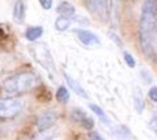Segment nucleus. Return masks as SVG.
Instances as JSON below:
<instances>
[{"mask_svg":"<svg viewBox=\"0 0 157 140\" xmlns=\"http://www.w3.org/2000/svg\"><path fill=\"white\" fill-rule=\"evenodd\" d=\"M148 127H149L151 131H153L155 135L157 136V117L152 118V119L149 120V122H148Z\"/></svg>","mask_w":157,"mask_h":140,"instance_id":"18","label":"nucleus"},{"mask_svg":"<svg viewBox=\"0 0 157 140\" xmlns=\"http://www.w3.org/2000/svg\"><path fill=\"white\" fill-rule=\"evenodd\" d=\"M56 100L59 101V102L62 104H67L68 100H70V93H68V90L66 86H59L58 90H56Z\"/></svg>","mask_w":157,"mask_h":140,"instance_id":"16","label":"nucleus"},{"mask_svg":"<svg viewBox=\"0 0 157 140\" xmlns=\"http://www.w3.org/2000/svg\"><path fill=\"white\" fill-rule=\"evenodd\" d=\"M63 76H64V79H66V81H67L68 86H70V88H71L73 92H75L77 96H80V97H82V98H88V97H89V96H88V93H86V90L82 88V85L78 83L77 80L73 79L71 75H68L67 72H64V74H63Z\"/></svg>","mask_w":157,"mask_h":140,"instance_id":"9","label":"nucleus"},{"mask_svg":"<svg viewBox=\"0 0 157 140\" xmlns=\"http://www.w3.org/2000/svg\"><path fill=\"white\" fill-rule=\"evenodd\" d=\"M75 34L80 40V42L86 47H97L100 46V40L92 32L84 30V29H75Z\"/></svg>","mask_w":157,"mask_h":140,"instance_id":"6","label":"nucleus"},{"mask_svg":"<svg viewBox=\"0 0 157 140\" xmlns=\"http://www.w3.org/2000/svg\"><path fill=\"white\" fill-rule=\"evenodd\" d=\"M42 33H43V28L42 26H30L26 29L25 32V37L28 41L30 42H34L39 40V38L42 37Z\"/></svg>","mask_w":157,"mask_h":140,"instance_id":"13","label":"nucleus"},{"mask_svg":"<svg viewBox=\"0 0 157 140\" xmlns=\"http://www.w3.org/2000/svg\"><path fill=\"white\" fill-rule=\"evenodd\" d=\"M22 102L20 100L8 97L0 98V119H12L21 113Z\"/></svg>","mask_w":157,"mask_h":140,"instance_id":"4","label":"nucleus"},{"mask_svg":"<svg viewBox=\"0 0 157 140\" xmlns=\"http://www.w3.org/2000/svg\"><path fill=\"white\" fill-rule=\"evenodd\" d=\"M134 105H135V109L136 112L141 114L144 112V106H145V102H144V98H143V93L139 88H134Z\"/></svg>","mask_w":157,"mask_h":140,"instance_id":"12","label":"nucleus"},{"mask_svg":"<svg viewBox=\"0 0 157 140\" xmlns=\"http://www.w3.org/2000/svg\"><path fill=\"white\" fill-rule=\"evenodd\" d=\"M8 37V28L6 25H0V41L6 40Z\"/></svg>","mask_w":157,"mask_h":140,"instance_id":"19","label":"nucleus"},{"mask_svg":"<svg viewBox=\"0 0 157 140\" xmlns=\"http://www.w3.org/2000/svg\"><path fill=\"white\" fill-rule=\"evenodd\" d=\"M89 108L92 109V112L94 113L98 118H100L101 122H104V123H106V124L110 123V122H109V118H107V115H106V113L100 108V106H97V105H94V104H90Z\"/></svg>","mask_w":157,"mask_h":140,"instance_id":"14","label":"nucleus"},{"mask_svg":"<svg viewBox=\"0 0 157 140\" xmlns=\"http://www.w3.org/2000/svg\"><path fill=\"white\" fill-rule=\"evenodd\" d=\"M123 56H124V62H126V64L130 67V68H134V67L136 66V62H135V59H134V56H132L130 52H124L123 54Z\"/></svg>","mask_w":157,"mask_h":140,"instance_id":"17","label":"nucleus"},{"mask_svg":"<svg viewBox=\"0 0 157 140\" xmlns=\"http://www.w3.org/2000/svg\"><path fill=\"white\" fill-rule=\"evenodd\" d=\"M56 118L58 117L54 112H45V113L39 114L38 118H37V123H36L37 131L42 132V131H45V130L50 128L52 124L56 122Z\"/></svg>","mask_w":157,"mask_h":140,"instance_id":"7","label":"nucleus"},{"mask_svg":"<svg viewBox=\"0 0 157 140\" xmlns=\"http://www.w3.org/2000/svg\"><path fill=\"white\" fill-rule=\"evenodd\" d=\"M71 25V21H70V18H67V17H58L56 18V21H55V29L59 32H66L68 28H70Z\"/></svg>","mask_w":157,"mask_h":140,"instance_id":"15","label":"nucleus"},{"mask_svg":"<svg viewBox=\"0 0 157 140\" xmlns=\"http://www.w3.org/2000/svg\"><path fill=\"white\" fill-rule=\"evenodd\" d=\"M140 46L144 54L155 59L157 50V0H147L139 22Z\"/></svg>","mask_w":157,"mask_h":140,"instance_id":"1","label":"nucleus"},{"mask_svg":"<svg viewBox=\"0 0 157 140\" xmlns=\"http://www.w3.org/2000/svg\"><path fill=\"white\" fill-rule=\"evenodd\" d=\"M109 36H110V37H111V38H113V40H114L115 42H117V45H118V46H121V43H122V42H121L119 40H118V37H117L115 34H113V33H110Z\"/></svg>","mask_w":157,"mask_h":140,"instance_id":"23","label":"nucleus"},{"mask_svg":"<svg viewBox=\"0 0 157 140\" xmlns=\"http://www.w3.org/2000/svg\"><path fill=\"white\" fill-rule=\"evenodd\" d=\"M89 140H104V138L97 132H90L89 134Z\"/></svg>","mask_w":157,"mask_h":140,"instance_id":"22","label":"nucleus"},{"mask_svg":"<svg viewBox=\"0 0 157 140\" xmlns=\"http://www.w3.org/2000/svg\"><path fill=\"white\" fill-rule=\"evenodd\" d=\"M13 20L18 22V24H22L24 20H25V6H24V2L22 0H16L13 6Z\"/></svg>","mask_w":157,"mask_h":140,"instance_id":"11","label":"nucleus"},{"mask_svg":"<svg viewBox=\"0 0 157 140\" xmlns=\"http://www.w3.org/2000/svg\"><path fill=\"white\" fill-rule=\"evenodd\" d=\"M56 12L60 14L62 17H67V18H71L75 16V12L76 9L73 7V4L70 2H62L59 3V6L56 7Z\"/></svg>","mask_w":157,"mask_h":140,"instance_id":"10","label":"nucleus"},{"mask_svg":"<svg viewBox=\"0 0 157 140\" xmlns=\"http://www.w3.org/2000/svg\"><path fill=\"white\" fill-rule=\"evenodd\" d=\"M89 11L101 20L107 17V0H85Z\"/></svg>","mask_w":157,"mask_h":140,"instance_id":"5","label":"nucleus"},{"mask_svg":"<svg viewBox=\"0 0 157 140\" xmlns=\"http://www.w3.org/2000/svg\"><path fill=\"white\" fill-rule=\"evenodd\" d=\"M30 52H32L34 59H36L47 72H50L51 77H52L54 74H55V66H54V59L51 56L48 46L43 42L34 43V45H32V47H30Z\"/></svg>","mask_w":157,"mask_h":140,"instance_id":"3","label":"nucleus"},{"mask_svg":"<svg viewBox=\"0 0 157 140\" xmlns=\"http://www.w3.org/2000/svg\"><path fill=\"white\" fill-rule=\"evenodd\" d=\"M71 117L72 119L77 122L80 126H82L85 130H92L94 127V122H93V119L88 115L85 112H82L81 109H73L72 113H71Z\"/></svg>","mask_w":157,"mask_h":140,"instance_id":"8","label":"nucleus"},{"mask_svg":"<svg viewBox=\"0 0 157 140\" xmlns=\"http://www.w3.org/2000/svg\"><path fill=\"white\" fill-rule=\"evenodd\" d=\"M38 81L39 77L34 72H18L4 80L2 90L8 96H18L34 89L38 85Z\"/></svg>","mask_w":157,"mask_h":140,"instance_id":"2","label":"nucleus"},{"mask_svg":"<svg viewBox=\"0 0 157 140\" xmlns=\"http://www.w3.org/2000/svg\"><path fill=\"white\" fill-rule=\"evenodd\" d=\"M38 2L43 9H51L52 7V0H38Z\"/></svg>","mask_w":157,"mask_h":140,"instance_id":"21","label":"nucleus"},{"mask_svg":"<svg viewBox=\"0 0 157 140\" xmlns=\"http://www.w3.org/2000/svg\"><path fill=\"white\" fill-rule=\"evenodd\" d=\"M148 94H149V98L152 101L157 102V86H152V88L149 89V92H148Z\"/></svg>","mask_w":157,"mask_h":140,"instance_id":"20","label":"nucleus"}]
</instances>
